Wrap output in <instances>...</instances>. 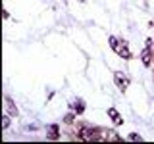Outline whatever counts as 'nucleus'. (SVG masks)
I'll use <instances>...</instances> for the list:
<instances>
[{
    "mask_svg": "<svg viewBox=\"0 0 154 144\" xmlns=\"http://www.w3.org/2000/svg\"><path fill=\"white\" fill-rule=\"evenodd\" d=\"M79 138H81V140L91 142V140H94V138H96V131H94V129H91V127H83V129H81V133H79Z\"/></svg>",
    "mask_w": 154,
    "mask_h": 144,
    "instance_id": "f257e3e1",
    "label": "nucleus"
},
{
    "mask_svg": "<svg viewBox=\"0 0 154 144\" xmlns=\"http://www.w3.org/2000/svg\"><path fill=\"white\" fill-rule=\"evenodd\" d=\"M110 44H112L116 50L122 54V58H131V54H129V50H127V46H125V44H123V46H119V44H118V38H114V37H112V38H110Z\"/></svg>",
    "mask_w": 154,
    "mask_h": 144,
    "instance_id": "f03ea898",
    "label": "nucleus"
},
{
    "mask_svg": "<svg viewBox=\"0 0 154 144\" xmlns=\"http://www.w3.org/2000/svg\"><path fill=\"white\" fill-rule=\"evenodd\" d=\"M116 83H118V86L122 90H125V88H127V85H129V79H127V77H123V75H116Z\"/></svg>",
    "mask_w": 154,
    "mask_h": 144,
    "instance_id": "7ed1b4c3",
    "label": "nucleus"
},
{
    "mask_svg": "<svg viewBox=\"0 0 154 144\" xmlns=\"http://www.w3.org/2000/svg\"><path fill=\"white\" fill-rule=\"evenodd\" d=\"M143 62H144V65H150V50L143 52Z\"/></svg>",
    "mask_w": 154,
    "mask_h": 144,
    "instance_id": "20e7f679",
    "label": "nucleus"
},
{
    "mask_svg": "<svg viewBox=\"0 0 154 144\" xmlns=\"http://www.w3.org/2000/svg\"><path fill=\"white\" fill-rule=\"evenodd\" d=\"M106 138H108V140H118V134H116L114 131H108L106 133Z\"/></svg>",
    "mask_w": 154,
    "mask_h": 144,
    "instance_id": "39448f33",
    "label": "nucleus"
},
{
    "mask_svg": "<svg viewBox=\"0 0 154 144\" xmlns=\"http://www.w3.org/2000/svg\"><path fill=\"white\" fill-rule=\"evenodd\" d=\"M110 115L114 117V121H116V123H122V119H119V115H118V112H116V110H110Z\"/></svg>",
    "mask_w": 154,
    "mask_h": 144,
    "instance_id": "423d86ee",
    "label": "nucleus"
}]
</instances>
